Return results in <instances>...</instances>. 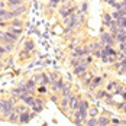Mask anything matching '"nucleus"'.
<instances>
[{
  "mask_svg": "<svg viewBox=\"0 0 126 126\" xmlns=\"http://www.w3.org/2000/svg\"><path fill=\"white\" fill-rule=\"evenodd\" d=\"M7 120H9L10 123H19V114L16 113V112H13V113H10V116L7 117Z\"/></svg>",
  "mask_w": 126,
  "mask_h": 126,
  "instance_id": "obj_26",
  "label": "nucleus"
},
{
  "mask_svg": "<svg viewBox=\"0 0 126 126\" xmlns=\"http://www.w3.org/2000/svg\"><path fill=\"white\" fill-rule=\"evenodd\" d=\"M32 80L35 81V84L42 86V74H36V76H33V77H32Z\"/></svg>",
  "mask_w": 126,
  "mask_h": 126,
  "instance_id": "obj_36",
  "label": "nucleus"
},
{
  "mask_svg": "<svg viewBox=\"0 0 126 126\" xmlns=\"http://www.w3.org/2000/svg\"><path fill=\"white\" fill-rule=\"evenodd\" d=\"M58 3H61V0H49V7H51V9L57 7V6H58Z\"/></svg>",
  "mask_w": 126,
  "mask_h": 126,
  "instance_id": "obj_40",
  "label": "nucleus"
},
{
  "mask_svg": "<svg viewBox=\"0 0 126 126\" xmlns=\"http://www.w3.org/2000/svg\"><path fill=\"white\" fill-rule=\"evenodd\" d=\"M97 114H99V110L97 109H88V117H97Z\"/></svg>",
  "mask_w": 126,
  "mask_h": 126,
  "instance_id": "obj_38",
  "label": "nucleus"
},
{
  "mask_svg": "<svg viewBox=\"0 0 126 126\" xmlns=\"http://www.w3.org/2000/svg\"><path fill=\"white\" fill-rule=\"evenodd\" d=\"M4 54H6V52H4V48H3V45H0V58H1Z\"/></svg>",
  "mask_w": 126,
  "mask_h": 126,
  "instance_id": "obj_49",
  "label": "nucleus"
},
{
  "mask_svg": "<svg viewBox=\"0 0 126 126\" xmlns=\"http://www.w3.org/2000/svg\"><path fill=\"white\" fill-rule=\"evenodd\" d=\"M125 58H126V54L122 52V51H119L117 55H116V61H122V60H125Z\"/></svg>",
  "mask_w": 126,
  "mask_h": 126,
  "instance_id": "obj_39",
  "label": "nucleus"
},
{
  "mask_svg": "<svg viewBox=\"0 0 126 126\" xmlns=\"http://www.w3.org/2000/svg\"><path fill=\"white\" fill-rule=\"evenodd\" d=\"M120 112H123V113H126V101L123 103V107L120 109Z\"/></svg>",
  "mask_w": 126,
  "mask_h": 126,
  "instance_id": "obj_50",
  "label": "nucleus"
},
{
  "mask_svg": "<svg viewBox=\"0 0 126 126\" xmlns=\"http://www.w3.org/2000/svg\"><path fill=\"white\" fill-rule=\"evenodd\" d=\"M112 22H113L112 15H110V13H104V15H103V25L106 26V28H109Z\"/></svg>",
  "mask_w": 126,
  "mask_h": 126,
  "instance_id": "obj_21",
  "label": "nucleus"
},
{
  "mask_svg": "<svg viewBox=\"0 0 126 126\" xmlns=\"http://www.w3.org/2000/svg\"><path fill=\"white\" fill-rule=\"evenodd\" d=\"M120 4H122V10L126 12V0H120Z\"/></svg>",
  "mask_w": 126,
  "mask_h": 126,
  "instance_id": "obj_47",
  "label": "nucleus"
},
{
  "mask_svg": "<svg viewBox=\"0 0 126 126\" xmlns=\"http://www.w3.org/2000/svg\"><path fill=\"white\" fill-rule=\"evenodd\" d=\"M60 93H61L63 97H68L70 94H73V93H71V84H67V83H65L64 87H63V90H61Z\"/></svg>",
  "mask_w": 126,
  "mask_h": 126,
  "instance_id": "obj_19",
  "label": "nucleus"
},
{
  "mask_svg": "<svg viewBox=\"0 0 126 126\" xmlns=\"http://www.w3.org/2000/svg\"><path fill=\"white\" fill-rule=\"evenodd\" d=\"M116 84H117L116 81H109V83H107V86L104 87V90L110 93V91H113V90H114V87H116Z\"/></svg>",
  "mask_w": 126,
  "mask_h": 126,
  "instance_id": "obj_32",
  "label": "nucleus"
},
{
  "mask_svg": "<svg viewBox=\"0 0 126 126\" xmlns=\"http://www.w3.org/2000/svg\"><path fill=\"white\" fill-rule=\"evenodd\" d=\"M3 64H4V63H3V61L0 60V68H3Z\"/></svg>",
  "mask_w": 126,
  "mask_h": 126,
  "instance_id": "obj_54",
  "label": "nucleus"
},
{
  "mask_svg": "<svg viewBox=\"0 0 126 126\" xmlns=\"http://www.w3.org/2000/svg\"><path fill=\"white\" fill-rule=\"evenodd\" d=\"M114 1H120V0H114Z\"/></svg>",
  "mask_w": 126,
  "mask_h": 126,
  "instance_id": "obj_55",
  "label": "nucleus"
},
{
  "mask_svg": "<svg viewBox=\"0 0 126 126\" xmlns=\"http://www.w3.org/2000/svg\"><path fill=\"white\" fill-rule=\"evenodd\" d=\"M87 70H88V64H87V63H83V61H81V63H80V64H78V65L76 67V68H74V76L81 77L83 74H84V73H86V71H87Z\"/></svg>",
  "mask_w": 126,
  "mask_h": 126,
  "instance_id": "obj_4",
  "label": "nucleus"
},
{
  "mask_svg": "<svg viewBox=\"0 0 126 126\" xmlns=\"http://www.w3.org/2000/svg\"><path fill=\"white\" fill-rule=\"evenodd\" d=\"M120 123H122V120H120V119H117V117H112V119H110V125L120 126Z\"/></svg>",
  "mask_w": 126,
  "mask_h": 126,
  "instance_id": "obj_37",
  "label": "nucleus"
},
{
  "mask_svg": "<svg viewBox=\"0 0 126 126\" xmlns=\"http://www.w3.org/2000/svg\"><path fill=\"white\" fill-rule=\"evenodd\" d=\"M100 44H97V42H90V44H87L86 47H84V49H86V52L87 54H93L96 49H100Z\"/></svg>",
  "mask_w": 126,
  "mask_h": 126,
  "instance_id": "obj_13",
  "label": "nucleus"
},
{
  "mask_svg": "<svg viewBox=\"0 0 126 126\" xmlns=\"http://www.w3.org/2000/svg\"><path fill=\"white\" fill-rule=\"evenodd\" d=\"M28 110V107H26L25 104H19V106H15V112L17 114H22L23 112H26Z\"/></svg>",
  "mask_w": 126,
  "mask_h": 126,
  "instance_id": "obj_29",
  "label": "nucleus"
},
{
  "mask_svg": "<svg viewBox=\"0 0 126 126\" xmlns=\"http://www.w3.org/2000/svg\"><path fill=\"white\" fill-rule=\"evenodd\" d=\"M78 103H80V97L78 96H76V94H70L68 96V109L71 110V113L78 109Z\"/></svg>",
  "mask_w": 126,
  "mask_h": 126,
  "instance_id": "obj_3",
  "label": "nucleus"
},
{
  "mask_svg": "<svg viewBox=\"0 0 126 126\" xmlns=\"http://www.w3.org/2000/svg\"><path fill=\"white\" fill-rule=\"evenodd\" d=\"M7 65H13V58H9L7 60Z\"/></svg>",
  "mask_w": 126,
  "mask_h": 126,
  "instance_id": "obj_52",
  "label": "nucleus"
},
{
  "mask_svg": "<svg viewBox=\"0 0 126 126\" xmlns=\"http://www.w3.org/2000/svg\"><path fill=\"white\" fill-rule=\"evenodd\" d=\"M87 9H88V3L87 1H84V3L81 4V9H78V10H80L81 13H86L87 12Z\"/></svg>",
  "mask_w": 126,
  "mask_h": 126,
  "instance_id": "obj_43",
  "label": "nucleus"
},
{
  "mask_svg": "<svg viewBox=\"0 0 126 126\" xmlns=\"http://www.w3.org/2000/svg\"><path fill=\"white\" fill-rule=\"evenodd\" d=\"M23 4V0H6V6L13 10V9H16L17 6H22Z\"/></svg>",
  "mask_w": 126,
  "mask_h": 126,
  "instance_id": "obj_14",
  "label": "nucleus"
},
{
  "mask_svg": "<svg viewBox=\"0 0 126 126\" xmlns=\"http://www.w3.org/2000/svg\"><path fill=\"white\" fill-rule=\"evenodd\" d=\"M10 26L12 28H23V20L19 19V17H15L10 20Z\"/></svg>",
  "mask_w": 126,
  "mask_h": 126,
  "instance_id": "obj_22",
  "label": "nucleus"
},
{
  "mask_svg": "<svg viewBox=\"0 0 126 126\" xmlns=\"http://www.w3.org/2000/svg\"><path fill=\"white\" fill-rule=\"evenodd\" d=\"M48 84H52L51 83V78H49V74L44 73L42 74V86H48Z\"/></svg>",
  "mask_w": 126,
  "mask_h": 126,
  "instance_id": "obj_31",
  "label": "nucleus"
},
{
  "mask_svg": "<svg viewBox=\"0 0 126 126\" xmlns=\"http://www.w3.org/2000/svg\"><path fill=\"white\" fill-rule=\"evenodd\" d=\"M44 106H45V101L42 100V99H35V103L32 104V110H33V113H39V112H42V110H44Z\"/></svg>",
  "mask_w": 126,
  "mask_h": 126,
  "instance_id": "obj_6",
  "label": "nucleus"
},
{
  "mask_svg": "<svg viewBox=\"0 0 126 126\" xmlns=\"http://www.w3.org/2000/svg\"><path fill=\"white\" fill-rule=\"evenodd\" d=\"M80 78H81V83H83L84 86H88V84H90V81L94 78V73H93V71H88V70H87V71H86L83 76L80 77Z\"/></svg>",
  "mask_w": 126,
  "mask_h": 126,
  "instance_id": "obj_7",
  "label": "nucleus"
},
{
  "mask_svg": "<svg viewBox=\"0 0 126 126\" xmlns=\"http://www.w3.org/2000/svg\"><path fill=\"white\" fill-rule=\"evenodd\" d=\"M23 51H28V52L35 51V42L31 41V39H28V41L25 42V45H23Z\"/></svg>",
  "mask_w": 126,
  "mask_h": 126,
  "instance_id": "obj_20",
  "label": "nucleus"
},
{
  "mask_svg": "<svg viewBox=\"0 0 126 126\" xmlns=\"http://www.w3.org/2000/svg\"><path fill=\"white\" fill-rule=\"evenodd\" d=\"M110 15H112V17H113L114 20H122V19L126 16V12L120 9V10H114V12L110 13Z\"/></svg>",
  "mask_w": 126,
  "mask_h": 126,
  "instance_id": "obj_18",
  "label": "nucleus"
},
{
  "mask_svg": "<svg viewBox=\"0 0 126 126\" xmlns=\"http://www.w3.org/2000/svg\"><path fill=\"white\" fill-rule=\"evenodd\" d=\"M64 84H65V81H64L63 78L60 77L57 81H54V83H52V91H54V93L61 91V90H63V87H64Z\"/></svg>",
  "mask_w": 126,
  "mask_h": 126,
  "instance_id": "obj_11",
  "label": "nucleus"
},
{
  "mask_svg": "<svg viewBox=\"0 0 126 126\" xmlns=\"http://www.w3.org/2000/svg\"><path fill=\"white\" fill-rule=\"evenodd\" d=\"M25 86H26V88L29 90V91H33V90H36V84H35V81L31 78V80H28L25 83Z\"/></svg>",
  "mask_w": 126,
  "mask_h": 126,
  "instance_id": "obj_25",
  "label": "nucleus"
},
{
  "mask_svg": "<svg viewBox=\"0 0 126 126\" xmlns=\"http://www.w3.org/2000/svg\"><path fill=\"white\" fill-rule=\"evenodd\" d=\"M113 67L116 68V70H119V68L122 67V64H120V61H116V64H113Z\"/></svg>",
  "mask_w": 126,
  "mask_h": 126,
  "instance_id": "obj_48",
  "label": "nucleus"
},
{
  "mask_svg": "<svg viewBox=\"0 0 126 126\" xmlns=\"http://www.w3.org/2000/svg\"><path fill=\"white\" fill-rule=\"evenodd\" d=\"M15 112V104L10 100H0V114L3 119H7Z\"/></svg>",
  "mask_w": 126,
  "mask_h": 126,
  "instance_id": "obj_1",
  "label": "nucleus"
},
{
  "mask_svg": "<svg viewBox=\"0 0 126 126\" xmlns=\"http://www.w3.org/2000/svg\"><path fill=\"white\" fill-rule=\"evenodd\" d=\"M101 81H103V77L100 76H94V78L90 81V84H88V88L91 90V91H94V90H97V88L100 87Z\"/></svg>",
  "mask_w": 126,
  "mask_h": 126,
  "instance_id": "obj_5",
  "label": "nucleus"
},
{
  "mask_svg": "<svg viewBox=\"0 0 126 126\" xmlns=\"http://www.w3.org/2000/svg\"><path fill=\"white\" fill-rule=\"evenodd\" d=\"M4 15H6V9H0V22L4 20Z\"/></svg>",
  "mask_w": 126,
  "mask_h": 126,
  "instance_id": "obj_46",
  "label": "nucleus"
},
{
  "mask_svg": "<svg viewBox=\"0 0 126 126\" xmlns=\"http://www.w3.org/2000/svg\"><path fill=\"white\" fill-rule=\"evenodd\" d=\"M119 51H122V52H125V54H126V41L119 44Z\"/></svg>",
  "mask_w": 126,
  "mask_h": 126,
  "instance_id": "obj_44",
  "label": "nucleus"
},
{
  "mask_svg": "<svg viewBox=\"0 0 126 126\" xmlns=\"http://www.w3.org/2000/svg\"><path fill=\"white\" fill-rule=\"evenodd\" d=\"M125 41H126V29L125 28H119V32L114 36V42L120 44V42H125Z\"/></svg>",
  "mask_w": 126,
  "mask_h": 126,
  "instance_id": "obj_9",
  "label": "nucleus"
},
{
  "mask_svg": "<svg viewBox=\"0 0 126 126\" xmlns=\"http://www.w3.org/2000/svg\"><path fill=\"white\" fill-rule=\"evenodd\" d=\"M86 55H87V52H86V49H84L83 47L74 48V52H71V57H73V58H80V60H83Z\"/></svg>",
  "mask_w": 126,
  "mask_h": 126,
  "instance_id": "obj_8",
  "label": "nucleus"
},
{
  "mask_svg": "<svg viewBox=\"0 0 126 126\" xmlns=\"http://www.w3.org/2000/svg\"><path fill=\"white\" fill-rule=\"evenodd\" d=\"M13 15V17H17V16H20V15H23V13L26 12V6L25 4H22V6H17L16 9H13V10H10Z\"/></svg>",
  "mask_w": 126,
  "mask_h": 126,
  "instance_id": "obj_16",
  "label": "nucleus"
},
{
  "mask_svg": "<svg viewBox=\"0 0 126 126\" xmlns=\"http://www.w3.org/2000/svg\"><path fill=\"white\" fill-rule=\"evenodd\" d=\"M114 44V38L110 35V32H101L100 35V45L101 47H113Z\"/></svg>",
  "mask_w": 126,
  "mask_h": 126,
  "instance_id": "obj_2",
  "label": "nucleus"
},
{
  "mask_svg": "<svg viewBox=\"0 0 126 126\" xmlns=\"http://www.w3.org/2000/svg\"><path fill=\"white\" fill-rule=\"evenodd\" d=\"M36 90H38V93H41V94H44V93H47V91H48V88L45 87V86H39Z\"/></svg>",
  "mask_w": 126,
  "mask_h": 126,
  "instance_id": "obj_45",
  "label": "nucleus"
},
{
  "mask_svg": "<svg viewBox=\"0 0 126 126\" xmlns=\"http://www.w3.org/2000/svg\"><path fill=\"white\" fill-rule=\"evenodd\" d=\"M60 73L58 71H52V73H49V78H51V83H54V81H57L58 78H60Z\"/></svg>",
  "mask_w": 126,
  "mask_h": 126,
  "instance_id": "obj_34",
  "label": "nucleus"
},
{
  "mask_svg": "<svg viewBox=\"0 0 126 126\" xmlns=\"http://www.w3.org/2000/svg\"><path fill=\"white\" fill-rule=\"evenodd\" d=\"M84 126H97V117H88Z\"/></svg>",
  "mask_w": 126,
  "mask_h": 126,
  "instance_id": "obj_30",
  "label": "nucleus"
},
{
  "mask_svg": "<svg viewBox=\"0 0 126 126\" xmlns=\"http://www.w3.org/2000/svg\"><path fill=\"white\" fill-rule=\"evenodd\" d=\"M80 63H81V60H80V58H73V60H71V67H73V68H76Z\"/></svg>",
  "mask_w": 126,
  "mask_h": 126,
  "instance_id": "obj_42",
  "label": "nucleus"
},
{
  "mask_svg": "<svg viewBox=\"0 0 126 126\" xmlns=\"http://www.w3.org/2000/svg\"><path fill=\"white\" fill-rule=\"evenodd\" d=\"M60 107L63 109L64 113L68 110V97H61V100H60Z\"/></svg>",
  "mask_w": 126,
  "mask_h": 126,
  "instance_id": "obj_23",
  "label": "nucleus"
},
{
  "mask_svg": "<svg viewBox=\"0 0 126 126\" xmlns=\"http://www.w3.org/2000/svg\"><path fill=\"white\" fill-rule=\"evenodd\" d=\"M3 48H4V52L6 54H10L15 48V44H3Z\"/></svg>",
  "mask_w": 126,
  "mask_h": 126,
  "instance_id": "obj_33",
  "label": "nucleus"
},
{
  "mask_svg": "<svg viewBox=\"0 0 126 126\" xmlns=\"http://www.w3.org/2000/svg\"><path fill=\"white\" fill-rule=\"evenodd\" d=\"M110 96H112V94H110L109 91H106L104 88H100V90H99V91L96 93V97H97V99H103V97H110Z\"/></svg>",
  "mask_w": 126,
  "mask_h": 126,
  "instance_id": "obj_24",
  "label": "nucleus"
},
{
  "mask_svg": "<svg viewBox=\"0 0 126 126\" xmlns=\"http://www.w3.org/2000/svg\"><path fill=\"white\" fill-rule=\"evenodd\" d=\"M101 61H103L104 64H113L114 61H116V58L109 57V55H101Z\"/></svg>",
  "mask_w": 126,
  "mask_h": 126,
  "instance_id": "obj_27",
  "label": "nucleus"
},
{
  "mask_svg": "<svg viewBox=\"0 0 126 126\" xmlns=\"http://www.w3.org/2000/svg\"><path fill=\"white\" fill-rule=\"evenodd\" d=\"M6 7V3H3L1 0H0V9H4Z\"/></svg>",
  "mask_w": 126,
  "mask_h": 126,
  "instance_id": "obj_51",
  "label": "nucleus"
},
{
  "mask_svg": "<svg viewBox=\"0 0 126 126\" xmlns=\"http://www.w3.org/2000/svg\"><path fill=\"white\" fill-rule=\"evenodd\" d=\"M101 55H103V49H96L93 52V57H96V58H101Z\"/></svg>",
  "mask_w": 126,
  "mask_h": 126,
  "instance_id": "obj_41",
  "label": "nucleus"
},
{
  "mask_svg": "<svg viewBox=\"0 0 126 126\" xmlns=\"http://www.w3.org/2000/svg\"><path fill=\"white\" fill-rule=\"evenodd\" d=\"M122 126H126V120H122V123H120Z\"/></svg>",
  "mask_w": 126,
  "mask_h": 126,
  "instance_id": "obj_53",
  "label": "nucleus"
},
{
  "mask_svg": "<svg viewBox=\"0 0 126 126\" xmlns=\"http://www.w3.org/2000/svg\"><path fill=\"white\" fill-rule=\"evenodd\" d=\"M120 126H122V125H120Z\"/></svg>",
  "mask_w": 126,
  "mask_h": 126,
  "instance_id": "obj_56",
  "label": "nucleus"
},
{
  "mask_svg": "<svg viewBox=\"0 0 126 126\" xmlns=\"http://www.w3.org/2000/svg\"><path fill=\"white\" fill-rule=\"evenodd\" d=\"M110 125V117L101 114L100 117H97V126H109Z\"/></svg>",
  "mask_w": 126,
  "mask_h": 126,
  "instance_id": "obj_15",
  "label": "nucleus"
},
{
  "mask_svg": "<svg viewBox=\"0 0 126 126\" xmlns=\"http://www.w3.org/2000/svg\"><path fill=\"white\" fill-rule=\"evenodd\" d=\"M78 109H80V110H88V103H87V100H84V99H80Z\"/></svg>",
  "mask_w": 126,
  "mask_h": 126,
  "instance_id": "obj_28",
  "label": "nucleus"
},
{
  "mask_svg": "<svg viewBox=\"0 0 126 126\" xmlns=\"http://www.w3.org/2000/svg\"><path fill=\"white\" fill-rule=\"evenodd\" d=\"M19 100L23 101V104H26V106H32V104L35 103V97H33L32 94H29V96L20 94V96H19Z\"/></svg>",
  "mask_w": 126,
  "mask_h": 126,
  "instance_id": "obj_10",
  "label": "nucleus"
},
{
  "mask_svg": "<svg viewBox=\"0 0 126 126\" xmlns=\"http://www.w3.org/2000/svg\"><path fill=\"white\" fill-rule=\"evenodd\" d=\"M58 13L63 16V17H67V16H71V13H70V4L67 3V4H64L61 6L60 9H58Z\"/></svg>",
  "mask_w": 126,
  "mask_h": 126,
  "instance_id": "obj_17",
  "label": "nucleus"
},
{
  "mask_svg": "<svg viewBox=\"0 0 126 126\" xmlns=\"http://www.w3.org/2000/svg\"><path fill=\"white\" fill-rule=\"evenodd\" d=\"M31 119H32V116H31V112H29V109L23 112L22 114H19V123H22V125H25L28 122H31Z\"/></svg>",
  "mask_w": 126,
  "mask_h": 126,
  "instance_id": "obj_12",
  "label": "nucleus"
},
{
  "mask_svg": "<svg viewBox=\"0 0 126 126\" xmlns=\"http://www.w3.org/2000/svg\"><path fill=\"white\" fill-rule=\"evenodd\" d=\"M7 29H9V31H10L12 33H15V35H17V36H19V35L22 33V28H12V26H9Z\"/></svg>",
  "mask_w": 126,
  "mask_h": 126,
  "instance_id": "obj_35",
  "label": "nucleus"
}]
</instances>
